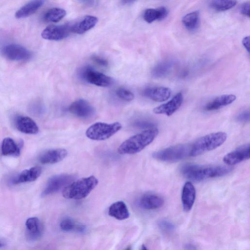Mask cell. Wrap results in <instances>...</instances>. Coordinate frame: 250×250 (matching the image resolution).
<instances>
[{
    "instance_id": "6da1fadb",
    "label": "cell",
    "mask_w": 250,
    "mask_h": 250,
    "mask_svg": "<svg viewBox=\"0 0 250 250\" xmlns=\"http://www.w3.org/2000/svg\"><path fill=\"white\" fill-rule=\"evenodd\" d=\"M232 169L231 167L222 166H200L188 164L182 166V174L187 178L200 182L209 178L227 175Z\"/></svg>"
},
{
    "instance_id": "7a4b0ae2",
    "label": "cell",
    "mask_w": 250,
    "mask_h": 250,
    "mask_svg": "<svg viewBox=\"0 0 250 250\" xmlns=\"http://www.w3.org/2000/svg\"><path fill=\"white\" fill-rule=\"evenodd\" d=\"M158 132V129L154 127L134 135L119 146L118 152L120 154H133L138 153L153 141Z\"/></svg>"
},
{
    "instance_id": "3957f363",
    "label": "cell",
    "mask_w": 250,
    "mask_h": 250,
    "mask_svg": "<svg viewBox=\"0 0 250 250\" xmlns=\"http://www.w3.org/2000/svg\"><path fill=\"white\" fill-rule=\"evenodd\" d=\"M98 184L94 176L82 178L71 183L62 191L63 197L66 199L80 200L87 197Z\"/></svg>"
},
{
    "instance_id": "277c9868",
    "label": "cell",
    "mask_w": 250,
    "mask_h": 250,
    "mask_svg": "<svg viewBox=\"0 0 250 250\" xmlns=\"http://www.w3.org/2000/svg\"><path fill=\"white\" fill-rule=\"evenodd\" d=\"M227 137L226 133L218 132L200 138L191 145L190 156H197L217 148L225 142Z\"/></svg>"
},
{
    "instance_id": "5b68a950",
    "label": "cell",
    "mask_w": 250,
    "mask_h": 250,
    "mask_svg": "<svg viewBox=\"0 0 250 250\" xmlns=\"http://www.w3.org/2000/svg\"><path fill=\"white\" fill-rule=\"evenodd\" d=\"M122 127L119 122L111 124L97 122L87 129L85 134L87 138L93 140H105L119 131Z\"/></svg>"
},
{
    "instance_id": "8992f818",
    "label": "cell",
    "mask_w": 250,
    "mask_h": 250,
    "mask_svg": "<svg viewBox=\"0 0 250 250\" xmlns=\"http://www.w3.org/2000/svg\"><path fill=\"white\" fill-rule=\"evenodd\" d=\"M191 145L179 144L156 151L152 154L154 158L164 162H174L190 156Z\"/></svg>"
},
{
    "instance_id": "52a82bcc",
    "label": "cell",
    "mask_w": 250,
    "mask_h": 250,
    "mask_svg": "<svg viewBox=\"0 0 250 250\" xmlns=\"http://www.w3.org/2000/svg\"><path fill=\"white\" fill-rule=\"evenodd\" d=\"M75 178L74 175L67 174H58L51 177L48 179L41 196L44 197L56 193L72 183Z\"/></svg>"
},
{
    "instance_id": "ba28073f",
    "label": "cell",
    "mask_w": 250,
    "mask_h": 250,
    "mask_svg": "<svg viewBox=\"0 0 250 250\" xmlns=\"http://www.w3.org/2000/svg\"><path fill=\"white\" fill-rule=\"evenodd\" d=\"M80 77L87 82L102 87H107L113 82L110 77L95 71L89 66L83 68L80 71Z\"/></svg>"
},
{
    "instance_id": "9c48e42d",
    "label": "cell",
    "mask_w": 250,
    "mask_h": 250,
    "mask_svg": "<svg viewBox=\"0 0 250 250\" xmlns=\"http://www.w3.org/2000/svg\"><path fill=\"white\" fill-rule=\"evenodd\" d=\"M1 52L5 58L14 61H26L32 57L30 51L24 47L15 43H10L3 46Z\"/></svg>"
},
{
    "instance_id": "30bf717a",
    "label": "cell",
    "mask_w": 250,
    "mask_h": 250,
    "mask_svg": "<svg viewBox=\"0 0 250 250\" xmlns=\"http://www.w3.org/2000/svg\"><path fill=\"white\" fill-rule=\"evenodd\" d=\"M72 32V25H51L46 27L41 33L42 38L50 41H60L66 38Z\"/></svg>"
},
{
    "instance_id": "8fae6325",
    "label": "cell",
    "mask_w": 250,
    "mask_h": 250,
    "mask_svg": "<svg viewBox=\"0 0 250 250\" xmlns=\"http://www.w3.org/2000/svg\"><path fill=\"white\" fill-rule=\"evenodd\" d=\"M68 110L72 114L81 118H88L95 112L92 105L83 99H79L72 103L69 106Z\"/></svg>"
},
{
    "instance_id": "7c38bea8",
    "label": "cell",
    "mask_w": 250,
    "mask_h": 250,
    "mask_svg": "<svg viewBox=\"0 0 250 250\" xmlns=\"http://www.w3.org/2000/svg\"><path fill=\"white\" fill-rule=\"evenodd\" d=\"M183 96L181 92L177 93L170 101L153 109V112L157 114H165L170 116L181 106Z\"/></svg>"
},
{
    "instance_id": "4fadbf2b",
    "label": "cell",
    "mask_w": 250,
    "mask_h": 250,
    "mask_svg": "<svg viewBox=\"0 0 250 250\" xmlns=\"http://www.w3.org/2000/svg\"><path fill=\"white\" fill-rule=\"evenodd\" d=\"M250 144H246L227 154L223 158L224 162L232 166L250 158Z\"/></svg>"
},
{
    "instance_id": "5bb4252c",
    "label": "cell",
    "mask_w": 250,
    "mask_h": 250,
    "mask_svg": "<svg viewBox=\"0 0 250 250\" xmlns=\"http://www.w3.org/2000/svg\"><path fill=\"white\" fill-rule=\"evenodd\" d=\"M67 155V151L65 149H50L41 153L39 160L42 164H53L62 161Z\"/></svg>"
},
{
    "instance_id": "9a60e30c",
    "label": "cell",
    "mask_w": 250,
    "mask_h": 250,
    "mask_svg": "<svg viewBox=\"0 0 250 250\" xmlns=\"http://www.w3.org/2000/svg\"><path fill=\"white\" fill-rule=\"evenodd\" d=\"M42 232V226L39 219L35 217L28 218L25 222V235L28 241L38 240Z\"/></svg>"
},
{
    "instance_id": "2e32d148",
    "label": "cell",
    "mask_w": 250,
    "mask_h": 250,
    "mask_svg": "<svg viewBox=\"0 0 250 250\" xmlns=\"http://www.w3.org/2000/svg\"><path fill=\"white\" fill-rule=\"evenodd\" d=\"M171 90L163 86L149 87L145 88L143 95L152 101L162 102L167 100L171 95Z\"/></svg>"
},
{
    "instance_id": "e0dca14e",
    "label": "cell",
    "mask_w": 250,
    "mask_h": 250,
    "mask_svg": "<svg viewBox=\"0 0 250 250\" xmlns=\"http://www.w3.org/2000/svg\"><path fill=\"white\" fill-rule=\"evenodd\" d=\"M15 125L19 131L25 134H36L39 130L35 122L27 116H17L15 120Z\"/></svg>"
},
{
    "instance_id": "ac0fdd59",
    "label": "cell",
    "mask_w": 250,
    "mask_h": 250,
    "mask_svg": "<svg viewBox=\"0 0 250 250\" xmlns=\"http://www.w3.org/2000/svg\"><path fill=\"white\" fill-rule=\"evenodd\" d=\"M42 173V168L38 166H35L26 169L21 171L13 178L12 183L17 185L33 182L36 180Z\"/></svg>"
},
{
    "instance_id": "d6986e66",
    "label": "cell",
    "mask_w": 250,
    "mask_h": 250,
    "mask_svg": "<svg viewBox=\"0 0 250 250\" xmlns=\"http://www.w3.org/2000/svg\"><path fill=\"white\" fill-rule=\"evenodd\" d=\"M164 203L163 198L154 193H146L139 199V205L143 209L154 210L161 208Z\"/></svg>"
},
{
    "instance_id": "ffe728a7",
    "label": "cell",
    "mask_w": 250,
    "mask_h": 250,
    "mask_svg": "<svg viewBox=\"0 0 250 250\" xmlns=\"http://www.w3.org/2000/svg\"><path fill=\"white\" fill-rule=\"evenodd\" d=\"M196 197V190L193 184L186 182L183 188L181 201L184 210L189 211L192 208Z\"/></svg>"
},
{
    "instance_id": "44dd1931",
    "label": "cell",
    "mask_w": 250,
    "mask_h": 250,
    "mask_svg": "<svg viewBox=\"0 0 250 250\" xmlns=\"http://www.w3.org/2000/svg\"><path fill=\"white\" fill-rule=\"evenodd\" d=\"M98 21L97 17L90 15L86 16L72 25V32L83 34L94 27Z\"/></svg>"
},
{
    "instance_id": "7402d4cb",
    "label": "cell",
    "mask_w": 250,
    "mask_h": 250,
    "mask_svg": "<svg viewBox=\"0 0 250 250\" xmlns=\"http://www.w3.org/2000/svg\"><path fill=\"white\" fill-rule=\"evenodd\" d=\"M236 99L233 94H225L217 97L208 102L204 107L206 111H213L219 109L233 103Z\"/></svg>"
},
{
    "instance_id": "603a6c76",
    "label": "cell",
    "mask_w": 250,
    "mask_h": 250,
    "mask_svg": "<svg viewBox=\"0 0 250 250\" xmlns=\"http://www.w3.org/2000/svg\"><path fill=\"white\" fill-rule=\"evenodd\" d=\"M108 214L119 220L127 219L129 216L127 206L122 201L116 202L110 205L108 208Z\"/></svg>"
},
{
    "instance_id": "cb8c5ba5",
    "label": "cell",
    "mask_w": 250,
    "mask_h": 250,
    "mask_svg": "<svg viewBox=\"0 0 250 250\" xmlns=\"http://www.w3.org/2000/svg\"><path fill=\"white\" fill-rule=\"evenodd\" d=\"M43 0H32L21 7L15 13L17 19H23L35 13L44 3Z\"/></svg>"
},
{
    "instance_id": "d4e9b609",
    "label": "cell",
    "mask_w": 250,
    "mask_h": 250,
    "mask_svg": "<svg viewBox=\"0 0 250 250\" xmlns=\"http://www.w3.org/2000/svg\"><path fill=\"white\" fill-rule=\"evenodd\" d=\"M168 13V10L164 6L156 9H147L143 14V18L146 22L150 23L155 21L165 19L167 17Z\"/></svg>"
},
{
    "instance_id": "484cf974",
    "label": "cell",
    "mask_w": 250,
    "mask_h": 250,
    "mask_svg": "<svg viewBox=\"0 0 250 250\" xmlns=\"http://www.w3.org/2000/svg\"><path fill=\"white\" fill-rule=\"evenodd\" d=\"M1 153L4 156L17 157L21 153L20 148L14 140L10 137L5 138L1 143Z\"/></svg>"
},
{
    "instance_id": "4316f807",
    "label": "cell",
    "mask_w": 250,
    "mask_h": 250,
    "mask_svg": "<svg viewBox=\"0 0 250 250\" xmlns=\"http://www.w3.org/2000/svg\"><path fill=\"white\" fill-rule=\"evenodd\" d=\"M174 62L172 60H166L156 64L151 71L154 78H162L167 75L172 69Z\"/></svg>"
},
{
    "instance_id": "83f0119b",
    "label": "cell",
    "mask_w": 250,
    "mask_h": 250,
    "mask_svg": "<svg viewBox=\"0 0 250 250\" xmlns=\"http://www.w3.org/2000/svg\"><path fill=\"white\" fill-rule=\"evenodd\" d=\"M61 229L64 231H75L79 233H83L86 231L85 226L77 224L72 218L65 217L60 223Z\"/></svg>"
},
{
    "instance_id": "f1b7e54d",
    "label": "cell",
    "mask_w": 250,
    "mask_h": 250,
    "mask_svg": "<svg viewBox=\"0 0 250 250\" xmlns=\"http://www.w3.org/2000/svg\"><path fill=\"white\" fill-rule=\"evenodd\" d=\"M184 26L188 30L192 31L197 28L199 22V13L196 11L187 14L182 20Z\"/></svg>"
},
{
    "instance_id": "f546056e",
    "label": "cell",
    "mask_w": 250,
    "mask_h": 250,
    "mask_svg": "<svg viewBox=\"0 0 250 250\" xmlns=\"http://www.w3.org/2000/svg\"><path fill=\"white\" fill-rule=\"evenodd\" d=\"M66 11L61 8L54 7L49 9L44 15L45 21L57 22L63 19L66 15Z\"/></svg>"
},
{
    "instance_id": "4dcf8cb0",
    "label": "cell",
    "mask_w": 250,
    "mask_h": 250,
    "mask_svg": "<svg viewBox=\"0 0 250 250\" xmlns=\"http://www.w3.org/2000/svg\"><path fill=\"white\" fill-rule=\"evenodd\" d=\"M237 3L235 0H212L209 3L211 8L217 11H224L229 10Z\"/></svg>"
},
{
    "instance_id": "1f68e13d",
    "label": "cell",
    "mask_w": 250,
    "mask_h": 250,
    "mask_svg": "<svg viewBox=\"0 0 250 250\" xmlns=\"http://www.w3.org/2000/svg\"><path fill=\"white\" fill-rule=\"evenodd\" d=\"M116 93L120 99L125 101L130 102L134 98V95L131 91L123 87L118 88Z\"/></svg>"
},
{
    "instance_id": "d6a6232c",
    "label": "cell",
    "mask_w": 250,
    "mask_h": 250,
    "mask_svg": "<svg viewBox=\"0 0 250 250\" xmlns=\"http://www.w3.org/2000/svg\"><path fill=\"white\" fill-rule=\"evenodd\" d=\"M159 228L163 231L169 232L174 229V225L167 220H161L158 223Z\"/></svg>"
},
{
    "instance_id": "836d02e7",
    "label": "cell",
    "mask_w": 250,
    "mask_h": 250,
    "mask_svg": "<svg viewBox=\"0 0 250 250\" xmlns=\"http://www.w3.org/2000/svg\"><path fill=\"white\" fill-rule=\"evenodd\" d=\"M135 126L137 127L145 129L154 128L155 125L153 123L147 121H139L135 123Z\"/></svg>"
},
{
    "instance_id": "e575fe53",
    "label": "cell",
    "mask_w": 250,
    "mask_h": 250,
    "mask_svg": "<svg viewBox=\"0 0 250 250\" xmlns=\"http://www.w3.org/2000/svg\"><path fill=\"white\" fill-rule=\"evenodd\" d=\"M249 110H244L238 114L236 116V120L240 122L245 123L250 120Z\"/></svg>"
},
{
    "instance_id": "d590c367",
    "label": "cell",
    "mask_w": 250,
    "mask_h": 250,
    "mask_svg": "<svg viewBox=\"0 0 250 250\" xmlns=\"http://www.w3.org/2000/svg\"><path fill=\"white\" fill-rule=\"evenodd\" d=\"M250 2H245L240 7V13L244 16L250 17Z\"/></svg>"
},
{
    "instance_id": "8d00e7d4",
    "label": "cell",
    "mask_w": 250,
    "mask_h": 250,
    "mask_svg": "<svg viewBox=\"0 0 250 250\" xmlns=\"http://www.w3.org/2000/svg\"><path fill=\"white\" fill-rule=\"evenodd\" d=\"M92 59L94 62L101 66H107L108 65L107 61L102 57L98 56H93L92 57Z\"/></svg>"
},
{
    "instance_id": "74e56055",
    "label": "cell",
    "mask_w": 250,
    "mask_h": 250,
    "mask_svg": "<svg viewBox=\"0 0 250 250\" xmlns=\"http://www.w3.org/2000/svg\"><path fill=\"white\" fill-rule=\"evenodd\" d=\"M242 44L246 49L249 52L250 50V37H245L242 40Z\"/></svg>"
},
{
    "instance_id": "f35d334b",
    "label": "cell",
    "mask_w": 250,
    "mask_h": 250,
    "mask_svg": "<svg viewBox=\"0 0 250 250\" xmlns=\"http://www.w3.org/2000/svg\"><path fill=\"white\" fill-rule=\"evenodd\" d=\"M185 248L186 250H197L196 246L192 244H186Z\"/></svg>"
},
{
    "instance_id": "ab89813d",
    "label": "cell",
    "mask_w": 250,
    "mask_h": 250,
    "mask_svg": "<svg viewBox=\"0 0 250 250\" xmlns=\"http://www.w3.org/2000/svg\"><path fill=\"white\" fill-rule=\"evenodd\" d=\"M140 250H147V249L146 247L144 245H143L141 246Z\"/></svg>"
},
{
    "instance_id": "60d3db41",
    "label": "cell",
    "mask_w": 250,
    "mask_h": 250,
    "mask_svg": "<svg viewBox=\"0 0 250 250\" xmlns=\"http://www.w3.org/2000/svg\"><path fill=\"white\" fill-rule=\"evenodd\" d=\"M125 250H131L130 247L126 248Z\"/></svg>"
},
{
    "instance_id": "b9f144b4",
    "label": "cell",
    "mask_w": 250,
    "mask_h": 250,
    "mask_svg": "<svg viewBox=\"0 0 250 250\" xmlns=\"http://www.w3.org/2000/svg\"><path fill=\"white\" fill-rule=\"evenodd\" d=\"M3 246V244L1 243H0V247H2Z\"/></svg>"
}]
</instances>
